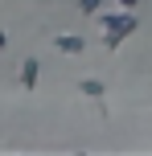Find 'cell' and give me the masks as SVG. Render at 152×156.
Returning <instances> with one entry per match:
<instances>
[{"mask_svg": "<svg viewBox=\"0 0 152 156\" xmlns=\"http://www.w3.org/2000/svg\"><path fill=\"white\" fill-rule=\"evenodd\" d=\"M58 49H66V54H78L82 41H78V37H58Z\"/></svg>", "mask_w": 152, "mask_h": 156, "instance_id": "obj_1", "label": "cell"}, {"mask_svg": "<svg viewBox=\"0 0 152 156\" xmlns=\"http://www.w3.org/2000/svg\"><path fill=\"white\" fill-rule=\"evenodd\" d=\"M37 82V62H25V86Z\"/></svg>", "mask_w": 152, "mask_h": 156, "instance_id": "obj_2", "label": "cell"}, {"mask_svg": "<svg viewBox=\"0 0 152 156\" xmlns=\"http://www.w3.org/2000/svg\"><path fill=\"white\" fill-rule=\"evenodd\" d=\"M99 8V0H82V12H95Z\"/></svg>", "mask_w": 152, "mask_h": 156, "instance_id": "obj_3", "label": "cell"}, {"mask_svg": "<svg viewBox=\"0 0 152 156\" xmlns=\"http://www.w3.org/2000/svg\"><path fill=\"white\" fill-rule=\"evenodd\" d=\"M0 49H4V33H0Z\"/></svg>", "mask_w": 152, "mask_h": 156, "instance_id": "obj_4", "label": "cell"}]
</instances>
